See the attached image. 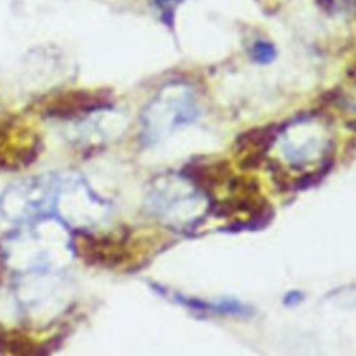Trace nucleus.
<instances>
[{
    "label": "nucleus",
    "instance_id": "f257e3e1",
    "mask_svg": "<svg viewBox=\"0 0 356 356\" xmlns=\"http://www.w3.org/2000/svg\"><path fill=\"white\" fill-rule=\"evenodd\" d=\"M250 54H252L254 61L261 63V64H267V63H271L275 58V49L271 43L259 40L253 44V47L250 50Z\"/></svg>",
    "mask_w": 356,
    "mask_h": 356
},
{
    "label": "nucleus",
    "instance_id": "f03ea898",
    "mask_svg": "<svg viewBox=\"0 0 356 356\" xmlns=\"http://www.w3.org/2000/svg\"><path fill=\"white\" fill-rule=\"evenodd\" d=\"M181 0H156V8L160 11L161 18L167 22L168 18H174V11Z\"/></svg>",
    "mask_w": 356,
    "mask_h": 356
},
{
    "label": "nucleus",
    "instance_id": "7ed1b4c3",
    "mask_svg": "<svg viewBox=\"0 0 356 356\" xmlns=\"http://www.w3.org/2000/svg\"><path fill=\"white\" fill-rule=\"evenodd\" d=\"M321 4H324L325 7L335 11V10H343L348 6L352 7L353 0H321Z\"/></svg>",
    "mask_w": 356,
    "mask_h": 356
}]
</instances>
